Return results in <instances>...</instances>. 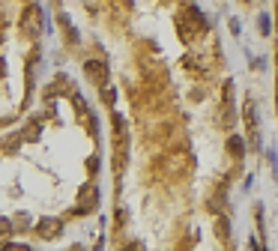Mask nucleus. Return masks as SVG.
<instances>
[{"label": "nucleus", "instance_id": "7ed1b4c3", "mask_svg": "<svg viewBox=\"0 0 278 251\" xmlns=\"http://www.w3.org/2000/svg\"><path fill=\"white\" fill-rule=\"evenodd\" d=\"M39 227H42V236H54V233H57L54 227H60V222H51V219H45V222L39 224Z\"/></svg>", "mask_w": 278, "mask_h": 251}, {"label": "nucleus", "instance_id": "f03ea898", "mask_svg": "<svg viewBox=\"0 0 278 251\" xmlns=\"http://www.w3.org/2000/svg\"><path fill=\"white\" fill-rule=\"evenodd\" d=\"M227 147H230V153H233L236 159H243V153H246V143H243V138H240V135H233V138L227 140Z\"/></svg>", "mask_w": 278, "mask_h": 251}, {"label": "nucleus", "instance_id": "f257e3e1", "mask_svg": "<svg viewBox=\"0 0 278 251\" xmlns=\"http://www.w3.org/2000/svg\"><path fill=\"white\" fill-rule=\"evenodd\" d=\"M87 75H90L93 81L105 84V81H108V66H105V63H99V60H90V63H87Z\"/></svg>", "mask_w": 278, "mask_h": 251}]
</instances>
